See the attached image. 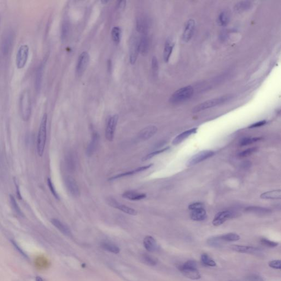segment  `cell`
Wrapping results in <instances>:
<instances>
[{
	"instance_id": "obj_1",
	"label": "cell",
	"mask_w": 281,
	"mask_h": 281,
	"mask_svg": "<svg viewBox=\"0 0 281 281\" xmlns=\"http://www.w3.org/2000/svg\"><path fill=\"white\" fill-rule=\"evenodd\" d=\"M19 111L22 119L25 122L29 120L31 114V100L30 91L28 89H24L19 97Z\"/></svg>"
},
{
	"instance_id": "obj_2",
	"label": "cell",
	"mask_w": 281,
	"mask_h": 281,
	"mask_svg": "<svg viewBox=\"0 0 281 281\" xmlns=\"http://www.w3.org/2000/svg\"><path fill=\"white\" fill-rule=\"evenodd\" d=\"M47 123V114L45 113L42 118L37 135V152L40 157H42L46 146Z\"/></svg>"
},
{
	"instance_id": "obj_3",
	"label": "cell",
	"mask_w": 281,
	"mask_h": 281,
	"mask_svg": "<svg viewBox=\"0 0 281 281\" xmlns=\"http://www.w3.org/2000/svg\"><path fill=\"white\" fill-rule=\"evenodd\" d=\"M179 269L184 276L190 279L198 280L201 278V275L197 269L196 262L194 260H188L186 262L179 266Z\"/></svg>"
},
{
	"instance_id": "obj_4",
	"label": "cell",
	"mask_w": 281,
	"mask_h": 281,
	"mask_svg": "<svg viewBox=\"0 0 281 281\" xmlns=\"http://www.w3.org/2000/svg\"><path fill=\"white\" fill-rule=\"evenodd\" d=\"M193 94V88L191 86H187L177 90L172 94L170 98V102L177 105L184 102L190 99Z\"/></svg>"
},
{
	"instance_id": "obj_5",
	"label": "cell",
	"mask_w": 281,
	"mask_h": 281,
	"mask_svg": "<svg viewBox=\"0 0 281 281\" xmlns=\"http://www.w3.org/2000/svg\"><path fill=\"white\" fill-rule=\"evenodd\" d=\"M231 98V96H222L221 97L213 98L209 100H206L205 102L201 103V104L197 105L193 109H192L193 113H198L203 111L205 109H209L214 107H216L219 105H221L226 102Z\"/></svg>"
},
{
	"instance_id": "obj_6",
	"label": "cell",
	"mask_w": 281,
	"mask_h": 281,
	"mask_svg": "<svg viewBox=\"0 0 281 281\" xmlns=\"http://www.w3.org/2000/svg\"><path fill=\"white\" fill-rule=\"evenodd\" d=\"M215 152L213 150H205L201 151L200 152L197 153L196 154L193 155L190 158L186 164V165L188 167H191L192 166L195 165L197 164L201 163L202 161L205 160L206 159H209L210 158L213 157L215 154Z\"/></svg>"
},
{
	"instance_id": "obj_7",
	"label": "cell",
	"mask_w": 281,
	"mask_h": 281,
	"mask_svg": "<svg viewBox=\"0 0 281 281\" xmlns=\"http://www.w3.org/2000/svg\"><path fill=\"white\" fill-rule=\"evenodd\" d=\"M29 54V47L27 45H22L16 56V65L18 69H23L26 65Z\"/></svg>"
},
{
	"instance_id": "obj_8",
	"label": "cell",
	"mask_w": 281,
	"mask_h": 281,
	"mask_svg": "<svg viewBox=\"0 0 281 281\" xmlns=\"http://www.w3.org/2000/svg\"><path fill=\"white\" fill-rule=\"evenodd\" d=\"M119 116L117 114H115L111 116L107 121L105 130V136L107 140L111 142L113 140Z\"/></svg>"
},
{
	"instance_id": "obj_9",
	"label": "cell",
	"mask_w": 281,
	"mask_h": 281,
	"mask_svg": "<svg viewBox=\"0 0 281 281\" xmlns=\"http://www.w3.org/2000/svg\"><path fill=\"white\" fill-rule=\"evenodd\" d=\"M89 56L87 51H84L78 56L76 67V74L78 76L83 75L89 64Z\"/></svg>"
},
{
	"instance_id": "obj_10",
	"label": "cell",
	"mask_w": 281,
	"mask_h": 281,
	"mask_svg": "<svg viewBox=\"0 0 281 281\" xmlns=\"http://www.w3.org/2000/svg\"><path fill=\"white\" fill-rule=\"evenodd\" d=\"M138 40L136 36L131 37L130 42L129 49V60L131 64H134L138 59V55L139 53L138 48Z\"/></svg>"
},
{
	"instance_id": "obj_11",
	"label": "cell",
	"mask_w": 281,
	"mask_h": 281,
	"mask_svg": "<svg viewBox=\"0 0 281 281\" xmlns=\"http://www.w3.org/2000/svg\"><path fill=\"white\" fill-rule=\"evenodd\" d=\"M235 213L230 210L221 211L217 213L213 221V224L215 226H219L223 224L227 220L235 218Z\"/></svg>"
},
{
	"instance_id": "obj_12",
	"label": "cell",
	"mask_w": 281,
	"mask_h": 281,
	"mask_svg": "<svg viewBox=\"0 0 281 281\" xmlns=\"http://www.w3.org/2000/svg\"><path fill=\"white\" fill-rule=\"evenodd\" d=\"M14 41V33L13 31L8 30L7 31L3 36L2 40V50L3 54L8 55L13 46Z\"/></svg>"
},
{
	"instance_id": "obj_13",
	"label": "cell",
	"mask_w": 281,
	"mask_h": 281,
	"mask_svg": "<svg viewBox=\"0 0 281 281\" xmlns=\"http://www.w3.org/2000/svg\"><path fill=\"white\" fill-rule=\"evenodd\" d=\"M65 184L66 187L72 196L74 197L80 196V189L75 179H73L72 177L68 176L65 179Z\"/></svg>"
},
{
	"instance_id": "obj_14",
	"label": "cell",
	"mask_w": 281,
	"mask_h": 281,
	"mask_svg": "<svg viewBox=\"0 0 281 281\" xmlns=\"http://www.w3.org/2000/svg\"><path fill=\"white\" fill-rule=\"evenodd\" d=\"M108 204L112 207L118 209L120 211H122L124 213H127L130 215L135 216L138 214V211L132 208L129 207L128 206L120 204L118 202L113 198L109 199L108 200Z\"/></svg>"
},
{
	"instance_id": "obj_15",
	"label": "cell",
	"mask_w": 281,
	"mask_h": 281,
	"mask_svg": "<svg viewBox=\"0 0 281 281\" xmlns=\"http://www.w3.org/2000/svg\"><path fill=\"white\" fill-rule=\"evenodd\" d=\"M150 26V22L149 19L145 15H141L138 17L136 20V30L141 34H147Z\"/></svg>"
},
{
	"instance_id": "obj_16",
	"label": "cell",
	"mask_w": 281,
	"mask_h": 281,
	"mask_svg": "<svg viewBox=\"0 0 281 281\" xmlns=\"http://www.w3.org/2000/svg\"><path fill=\"white\" fill-rule=\"evenodd\" d=\"M196 23L194 20H188L186 24L182 34V39L185 42H188L191 39L194 33Z\"/></svg>"
},
{
	"instance_id": "obj_17",
	"label": "cell",
	"mask_w": 281,
	"mask_h": 281,
	"mask_svg": "<svg viewBox=\"0 0 281 281\" xmlns=\"http://www.w3.org/2000/svg\"><path fill=\"white\" fill-rule=\"evenodd\" d=\"M100 141V135L96 132H94L92 135L91 140L89 142L86 149V155L88 157H91L95 153L98 148V143Z\"/></svg>"
},
{
	"instance_id": "obj_18",
	"label": "cell",
	"mask_w": 281,
	"mask_h": 281,
	"mask_svg": "<svg viewBox=\"0 0 281 281\" xmlns=\"http://www.w3.org/2000/svg\"><path fill=\"white\" fill-rule=\"evenodd\" d=\"M158 129L154 125H149L144 127L138 133V138L142 141H146L152 138L157 133Z\"/></svg>"
},
{
	"instance_id": "obj_19",
	"label": "cell",
	"mask_w": 281,
	"mask_h": 281,
	"mask_svg": "<svg viewBox=\"0 0 281 281\" xmlns=\"http://www.w3.org/2000/svg\"><path fill=\"white\" fill-rule=\"evenodd\" d=\"M149 48V39L147 34H142L138 40V48L139 53L142 55L145 56L148 52Z\"/></svg>"
},
{
	"instance_id": "obj_20",
	"label": "cell",
	"mask_w": 281,
	"mask_h": 281,
	"mask_svg": "<svg viewBox=\"0 0 281 281\" xmlns=\"http://www.w3.org/2000/svg\"><path fill=\"white\" fill-rule=\"evenodd\" d=\"M153 165V164H149V165H147L143 166L136 168L135 169L131 170V171H127L126 172H123V173H122V174H119L116 175L114 176L111 177L109 179V180H116V179H120V178H122V177H124L129 176H131V175H133L139 173V172H142V171H144L145 170H148V169H149V168H151L152 166Z\"/></svg>"
},
{
	"instance_id": "obj_21",
	"label": "cell",
	"mask_w": 281,
	"mask_h": 281,
	"mask_svg": "<svg viewBox=\"0 0 281 281\" xmlns=\"http://www.w3.org/2000/svg\"><path fill=\"white\" fill-rule=\"evenodd\" d=\"M232 250L237 251L239 253H247L251 254H257L260 253L261 250L260 249L251 246H238L234 245L231 246Z\"/></svg>"
},
{
	"instance_id": "obj_22",
	"label": "cell",
	"mask_w": 281,
	"mask_h": 281,
	"mask_svg": "<svg viewBox=\"0 0 281 281\" xmlns=\"http://www.w3.org/2000/svg\"><path fill=\"white\" fill-rule=\"evenodd\" d=\"M44 64L43 63L40 64L36 69L35 74V87L37 93H39L41 89L42 82L44 74Z\"/></svg>"
},
{
	"instance_id": "obj_23",
	"label": "cell",
	"mask_w": 281,
	"mask_h": 281,
	"mask_svg": "<svg viewBox=\"0 0 281 281\" xmlns=\"http://www.w3.org/2000/svg\"><path fill=\"white\" fill-rule=\"evenodd\" d=\"M122 196L123 198L130 201H138L145 198L147 196L144 193H138L133 191H127L122 194Z\"/></svg>"
},
{
	"instance_id": "obj_24",
	"label": "cell",
	"mask_w": 281,
	"mask_h": 281,
	"mask_svg": "<svg viewBox=\"0 0 281 281\" xmlns=\"http://www.w3.org/2000/svg\"><path fill=\"white\" fill-rule=\"evenodd\" d=\"M51 222L53 225L56 227L60 232L67 236H70L72 233L69 228L67 225L61 222L60 220L57 219H52L51 220Z\"/></svg>"
},
{
	"instance_id": "obj_25",
	"label": "cell",
	"mask_w": 281,
	"mask_h": 281,
	"mask_svg": "<svg viewBox=\"0 0 281 281\" xmlns=\"http://www.w3.org/2000/svg\"><path fill=\"white\" fill-rule=\"evenodd\" d=\"M197 130L198 129L195 127V128L188 130L187 131H184L182 133H180V135L175 138L172 141V144L174 145L179 144L183 141L186 140L187 138L190 137V136L196 133Z\"/></svg>"
},
{
	"instance_id": "obj_26",
	"label": "cell",
	"mask_w": 281,
	"mask_h": 281,
	"mask_svg": "<svg viewBox=\"0 0 281 281\" xmlns=\"http://www.w3.org/2000/svg\"><path fill=\"white\" fill-rule=\"evenodd\" d=\"M143 245L146 250L150 252L154 251L157 250L158 248L156 240L154 238L150 235H147L144 238L143 240Z\"/></svg>"
},
{
	"instance_id": "obj_27",
	"label": "cell",
	"mask_w": 281,
	"mask_h": 281,
	"mask_svg": "<svg viewBox=\"0 0 281 281\" xmlns=\"http://www.w3.org/2000/svg\"><path fill=\"white\" fill-rule=\"evenodd\" d=\"M191 211L190 216L192 220L197 221H201L205 220L207 218V213L204 208L193 210Z\"/></svg>"
},
{
	"instance_id": "obj_28",
	"label": "cell",
	"mask_w": 281,
	"mask_h": 281,
	"mask_svg": "<svg viewBox=\"0 0 281 281\" xmlns=\"http://www.w3.org/2000/svg\"><path fill=\"white\" fill-rule=\"evenodd\" d=\"M174 44L172 41L168 39L166 41L164 50L163 58L165 62H168L170 59V56L172 53Z\"/></svg>"
},
{
	"instance_id": "obj_29",
	"label": "cell",
	"mask_w": 281,
	"mask_h": 281,
	"mask_svg": "<svg viewBox=\"0 0 281 281\" xmlns=\"http://www.w3.org/2000/svg\"><path fill=\"white\" fill-rule=\"evenodd\" d=\"M261 198L264 199H280L281 198V191L273 190L266 192L261 194Z\"/></svg>"
},
{
	"instance_id": "obj_30",
	"label": "cell",
	"mask_w": 281,
	"mask_h": 281,
	"mask_svg": "<svg viewBox=\"0 0 281 281\" xmlns=\"http://www.w3.org/2000/svg\"><path fill=\"white\" fill-rule=\"evenodd\" d=\"M252 6V3L251 1H243L238 2L235 7V10L236 12L240 13L244 11H246L251 8Z\"/></svg>"
},
{
	"instance_id": "obj_31",
	"label": "cell",
	"mask_w": 281,
	"mask_h": 281,
	"mask_svg": "<svg viewBox=\"0 0 281 281\" xmlns=\"http://www.w3.org/2000/svg\"><path fill=\"white\" fill-rule=\"evenodd\" d=\"M66 166L68 170L70 171H73L76 168V158L75 157V155L69 153L67 155L66 159Z\"/></svg>"
},
{
	"instance_id": "obj_32",
	"label": "cell",
	"mask_w": 281,
	"mask_h": 281,
	"mask_svg": "<svg viewBox=\"0 0 281 281\" xmlns=\"http://www.w3.org/2000/svg\"><path fill=\"white\" fill-rule=\"evenodd\" d=\"M246 211L249 213H256L258 215H265L270 213L271 210L265 208L260 207H249L246 208Z\"/></svg>"
},
{
	"instance_id": "obj_33",
	"label": "cell",
	"mask_w": 281,
	"mask_h": 281,
	"mask_svg": "<svg viewBox=\"0 0 281 281\" xmlns=\"http://www.w3.org/2000/svg\"><path fill=\"white\" fill-rule=\"evenodd\" d=\"M101 247L105 251L114 254H118L120 252V249L119 247L111 242H103L101 244Z\"/></svg>"
},
{
	"instance_id": "obj_34",
	"label": "cell",
	"mask_w": 281,
	"mask_h": 281,
	"mask_svg": "<svg viewBox=\"0 0 281 281\" xmlns=\"http://www.w3.org/2000/svg\"><path fill=\"white\" fill-rule=\"evenodd\" d=\"M221 240L224 242H234L240 240V235L235 233H229L219 235Z\"/></svg>"
},
{
	"instance_id": "obj_35",
	"label": "cell",
	"mask_w": 281,
	"mask_h": 281,
	"mask_svg": "<svg viewBox=\"0 0 281 281\" xmlns=\"http://www.w3.org/2000/svg\"><path fill=\"white\" fill-rule=\"evenodd\" d=\"M122 30L119 26H114L111 31V38L114 43L118 44L120 42Z\"/></svg>"
},
{
	"instance_id": "obj_36",
	"label": "cell",
	"mask_w": 281,
	"mask_h": 281,
	"mask_svg": "<svg viewBox=\"0 0 281 281\" xmlns=\"http://www.w3.org/2000/svg\"><path fill=\"white\" fill-rule=\"evenodd\" d=\"M70 30V25L68 21H64L61 29V39L62 41H65L67 39Z\"/></svg>"
},
{
	"instance_id": "obj_37",
	"label": "cell",
	"mask_w": 281,
	"mask_h": 281,
	"mask_svg": "<svg viewBox=\"0 0 281 281\" xmlns=\"http://www.w3.org/2000/svg\"><path fill=\"white\" fill-rule=\"evenodd\" d=\"M141 260L144 264L149 266H154L158 263V260L155 257L146 254L142 255Z\"/></svg>"
},
{
	"instance_id": "obj_38",
	"label": "cell",
	"mask_w": 281,
	"mask_h": 281,
	"mask_svg": "<svg viewBox=\"0 0 281 281\" xmlns=\"http://www.w3.org/2000/svg\"><path fill=\"white\" fill-rule=\"evenodd\" d=\"M207 243L208 245H209L210 246H213V247H220L222 246L224 244V242L222 241L220 238V236H215V237H212L209 238L207 240Z\"/></svg>"
},
{
	"instance_id": "obj_39",
	"label": "cell",
	"mask_w": 281,
	"mask_h": 281,
	"mask_svg": "<svg viewBox=\"0 0 281 281\" xmlns=\"http://www.w3.org/2000/svg\"><path fill=\"white\" fill-rule=\"evenodd\" d=\"M229 17L226 11H222L219 14L218 18V24L220 26H224L229 23Z\"/></svg>"
},
{
	"instance_id": "obj_40",
	"label": "cell",
	"mask_w": 281,
	"mask_h": 281,
	"mask_svg": "<svg viewBox=\"0 0 281 281\" xmlns=\"http://www.w3.org/2000/svg\"><path fill=\"white\" fill-rule=\"evenodd\" d=\"M9 199H10V202H11L12 207L14 210V211H15V213H17L18 215L20 216V217H23L24 214L23 213V212L20 209L19 205L17 203V201L15 200V198L11 194L9 196Z\"/></svg>"
},
{
	"instance_id": "obj_41",
	"label": "cell",
	"mask_w": 281,
	"mask_h": 281,
	"mask_svg": "<svg viewBox=\"0 0 281 281\" xmlns=\"http://www.w3.org/2000/svg\"><path fill=\"white\" fill-rule=\"evenodd\" d=\"M201 262L205 266L213 267L216 266V262L210 257L207 254H203L201 255Z\"/></svg>"
},
{
	"instance_id": "obj_42",
	"label": "cell",
	"mask_w": 281,
	"mask_h": 281,
	"mask_svg": "<svg viewBox=\"0 0 281 281\" xmlns=\"http://www.w3.org/2000/svg\"><path fill=\"white\" fill-rule=\"evenodd\" d=\"M261 140H262V138H259V137H255V138L249 137V138H243L242 140L240 141L239 143H240V146H248V145L254 143L259 141Z\"/></svg>"
},
{
	"instance_id": "obj_43",
	"label": "cell",
	"mask_w": 281,
	"mask_h": 281,
	"mask_svg": "<svg viewBox=\"0 0 281 281\" xmlns=\"http://www.w3.org/2000/svg\"><path fill=\"white\" fill-rule=\"evenodd\" d=\"M169 148H170V147H165V148H163V149H160V150H156V151H154V152H153L152 153H150L148 154L146 156H144L142 158V161H146V160L151 159V158H152L153 157H154L157 155L159 154L160 153H162L165 152L166 151H167Z\"/></svg>"
},
{
	"instance_id": "obj_44",
	"label": "cell",
	"mask_w": 281,
	"mask_h": 281,
	"mask_svg": "<svg viewBox=\"0 0 281 281\" xmlns=\"http://www.w3.org/2000/svg\"><path fill=\"white\" fill-rule=\"evenodd\" d=\"M11 243L13 245V246L14 247L15 250L17 251L20 254L22 255L23 257L25 258V259L29 260L28 255H27V254H26V253L20 248V246L18 245V244H17V243L15 242V240H11Z\"/></svg>"
},
{
	"instance_id": "obj_45",
	"label": "cell",
	"mask_w": 281,
	"mask_h": 281,
	"mask_svg": "<svg viewBox=\"0 0 281 281\" xmlns=\"http://www.w3.org/2000/svg\"><path fill=\"white\" fill-rule=\"evenodd\" d=\"M152 70L153 75L154 76L158 75V70H159V63L157 57H153L152 59Z\"/></svg>"
},
{
	"instance_id": "obj_46",
	"label": "cell",
	"mask_w": 281,
	"mask_h": 281,
	"mask_svg": "<svg viewBox=\"0 0 281 281\" xmlns=\"http://www.w3.org/2000/svg\"><path fill=\"white\" fill-rule=\"evenodd\" d=\"M257 149V147H251V148H248L246 150L240 152L238 154V157L240 158H245V157H248L249 155L252 154L253 153L256 152Z\"/></svg>"
},
{
	"instance_id": "obj_47",
	"label": "cell",
	"mask_w": 281,
	"mask_h": 281,
	"mask_svg": "<svg viewBox=\"0 0 281 281\" xmlns=\"http://www.w3.org/2000/svg\"><path fill=\"white\" fill-rule=\"evenodd\" d=\"M47 185H48V187L50 188V190L51 192L52 193V194H53V196L55 197V198L57 199V200H59V196H58V194L57 193L56 190L55 189V186L53 185V183L52 181L51 180V179L50 178L48 177L47 180Z\"/></svg>"
},
{
	"instance_id": "obj_48",
	"label": "cell",
	"mask_w": 281,
	"mask_h": 281,
	"mask_svg": "<svg viewBox=\"0 0 281 281\" xmlns=\"http://www.w3.org/2000/svg\"><path fill=\"white\" fill-rule=\"evenodd\" d=\"M261 243L263 246L270 247V248H274L278 245V243L274 242V241H271L270 240H267V239L264 238H262L261 240Z\"/></svg>"
},
{
	"instance_id": "obj_49",
	"label": "cell",
	"mask_w": 281,
	"mask_h": 281,
	"mask_svg": "<svg viewBox=\"0 0 281 281\" xmlns=\"http://www.w3.org/2000/svg\"><path fill=\"white\" fill-rule=\"evenodd\" d=\"M268 265L271 268L279 269V270L281 268V262L280 260H276L271 261L269 262Z\"/></svg>"
},
{
	"instance_id": "obj_50",
	"label": "cell",
	"mask_w": 281,
	"mask_h": 281,
	"mask_svg": "<svg viewBox=\"0 0 281 281\" xmlns=\"http://www.w3.org/2000/svg\"><path fill=\"white\" fill-rule=\"evenodd\" d=\"M188 208L191 210H193L198 209H201V208H204V205L203 203L197 202V203H193V204H190L188 207Z\"/></svg>"
},
{
	"instance_id": "obj_51",
	"label": "cell",
	"mask_w": 281,
	"mask_h": 281,
	"mask_svg": "<svg viewBox=\"0 0 281 281\" xmlns=\"http://www.w3.org/2000/svg\"><path fill=\"white\" fill-rule=\"evenodd\" d=\"M266 120H262V121H260V122H255V123H254L253 124L251 125L248 127V128H251H251H255V127H262V126H263L264 125L266 124Z\"/></svg>"
},
{
	"instance_id": "obj_52",
	"label": "cell",
	"mask_w": 281,
	"mask_h": 281,
	"mask_svg": "<svg viewBox=\"0 0 281 281\" xmlns=\"http://www.w3.org/2000/svg\"><path fill=\"white\" fill-rule=\"evenodd\" d=\"M14 184H15V188H16V194H17V198L19 199V200H22V196H21V194H20V192L19 187L18 183L17 180H16L15 178L14 179Z\"/></svg>"
},
{
	"instance_id": "obj_53",
	"label": "cell",
	"mask_w": 281,
	"mask_h": 281,
	"mask_svg": "<svg viewBox=\"0 0 281 281\" xmlns=\"http://www.w3.org/2000/svg\"><path fill=\"white\" fill-rule=\"evenodd\" d=\"M248 279L249 281H264L262 277L257 276V275L251 276L248 277Z\"/></svg>"
},
{
	"instance_id": "obj_54",
	"label": "cell",
	"mask_w": 281,
	"mask_h": 281,
	"mask_svg": "<svg viewBox=\"0 0 281 281\" xmlns=\"http://www.w3.org/2000/svg\"><path fill=\"white\" fill-rule=\"evenodd\" d=\"M126 3H127L126 1H118V3L116 4L117 5V8L118 9H120V10L124 9L125 7L126 6Z\"/></svg>"
},
{
	"instance_id": "obj_55",
	"label": "cell",
	"mask_w": 281,
	"mask_h": 281,
	"mask_svg": "<svg viewBox=\"0 0 281 281\" xmlns=\"http://www.w3.org/2000/svg\"><path fill=\"white\" fill-rule=\"evenodd\" d=\"M35 281H46L45 279H43L42 278L39 276H37L35 278Z\"/></svg>"
},
{
	"instance_id": "obj_56",
	"label": "cell",
	"mask_w": 281,
	"mask_h": 281,
	"mask_svg": "<svg viewBox=\"0 0 281 281\" xmlns=\"http://www.w3.org/2000/svg\"><path fill=\"white\" fill-rule=\"evenodd\" d=\"M101 2H102V3H108V1H102Z\"/></svg>"
}]
</instances>
